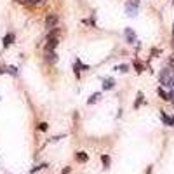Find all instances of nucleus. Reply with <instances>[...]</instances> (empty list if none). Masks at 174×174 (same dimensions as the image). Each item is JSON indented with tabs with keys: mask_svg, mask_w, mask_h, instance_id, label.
<instances>
[{
	"mask_svg": "<svg viewBox=\"0 0 174 174\" xmlns=\"http://www.w3.org/2000/svg\"><path fill=\"white\" fill-rule=\"evenodd\" d=\"M158 49H152V58H157V54H158Z\"/></svg>",
	"mask_w": 174,
	"mask_h": 174,
	"instance_id": "nucleus-24",
	"label": "nucleus"
},
{
	"mask_svg": "<svg viewBox=\"0 0 174 174\" xmlns=\"http://www.w3.org/2000/svg\"><path fill=\"white\" fill-rule=\"evenodd\" d=\"M40 2H47V0H40Z\"/></svg>",
	"mask_w": 174,
	"mask_h": 174,
	"instance_id": "nucleus-31",
	"label": "nucleus"
},
{
	"mask_svg": "<svg viewBox=\"0 0 174 174\" xmlns=\"http://www.w3.org/2000/svg\"><path fill=\"white\" fill-rule=\"evenodd\" d=\"M167 87H171V89L174 87V77L171 78V80H169V82H167Z\"/></svg>",
	"mask_w": 174,
	"mask_h": 174,
	"instance_id": "nucleus-25",
	"label": "nucleus"
},
{
	"mask_svg": "<svg viewBox=\"0 0 174 174\" xmlns=\"http://www.w3.org/2000/svg\"><path fill=\"white\" fill-rule=\"evenodd\" d=\"M7 73H10L12 77H16L18 75V68L16 66H7Z\"/></svg>",
	"mask_w": 174,
	"mask_h": 174,
	"instance_id": "nucleus-19",
	"label": "nucleus"
},
{
	"mask_svg": "<svg viewBox=\"0 0 174 174\" xmlns=\"http://www.w3.org/2000/svg\"><path fill=\"white\" fill-rule=\"evenodd\" d=\"M7 73V66H0V75H5Z\"/></svg>",
	"mask_w": 174,
	"mask_h": 174,
	"instance_id": "nucleus-23",
	"label": "nucleus"
},
{
	"mask_svg": "<svg viewBox=\"0 0 174 174\" xmlns=\"http://www.w3.org/2000/svg\"><path fill=\"white\" fill-rule=\"evenodd\" d=\"M58 44H59V39L58 37H52V39H45V45H44V51H56L58 49Z\"/></svg>",
	"mask_w": 174,
	"mask_h": 174,
	"instance_id": "nucleus-4",
	"label": "nucleus"
},
{
	"mask_svg": "<svg viewBox=\"0 0 174 174\" xmlns=\"http://www.w3.org/2000/svg\"><path fill=\"white\" fill-rule=\"evenodd\" d=\"M103 98V94L101 92H94V94H91V98L87 99V104H94V103H98L99 99Z\"/></svg>",
	"mask_w": 174,
	"mask_h": 174,
	"instance_id": "nucleus-10",
	"label": "nucleus"
},
{
	"mask_svg": "<svg viewBox=\"0 0 174 174\" xmlns=\"http://www.w3.org/2000/svg\"><path fill=\"white\" fill-rule=\"evenodd\" d=\"M138 10H139V0H127L125 2V14L129 18L138 16Z\"/></svg>",
	"mask_w": 174,
	"mask_h": 174,
	"instance_id": "nucleus-1",
	"label": "nucleus"
},
{
	"mask_svg": "<svg viewBox=\"0 0 174 174\" xmlns=\"http://www.w3.org/2000/svg\"><path fill=\"white\" fill-rule=\"evenodd\" d=\"M101 162H103V165H104V169L110 167V155H101Z\"/></svg>",
	"mask_w": 174,
	"mask_h": 174,
	"instance_id": "nucleus-14",
	"label": "nucleus"
},
{
	"mask_svg": "<svg viewBox=\"0 0 174 174\" xmlns=\"http://www.w3.org/2000/svg\"><path fill=\"white\" fill-rule=\"evenodd\" d=\"M173 35H174V24H173Z\"/></svg>",
	"mask_w": 174,
	"mask_h": 174,
	"instance_id": "nucleus-30",
	"label": "nucleus"
},
{
	"mask_svg": "<svg viewBox=\"0 0 174 174\" xmlns=\"http://www.w3.org/2000/svg\"><path fill=\"white\" fill-rule=\"evenodd\" d=\"M124 37H125V42L131 44V45L138 42V35H136V31H134L133 28H125V30H124Z\"/></svg>",
	"mask_w": 174,
	"mask_h": 174,
	"instance_id": "nucleus-5",
	"label": "nucleus"
},
{
	"mask_svg": "<svg viewBox=\"0 0 174 174\" xmlns=\"http://www.w3.org/2000/svg\"><path fill=\"white\" fill-rule=\"evenodd\" d=\"M157 92H158V96H160L164 101H171V98H169V92H165L162 87H158V89H157Z\"/></svg>",
	"mask_w": 174,
	"mask_h": 174,
	"instance_id": "nucleus-11",
	"label": "nucleus"
},
{
	"mask_svg": "<svg viewBox=\"0 0 174 174\" xmlns=\"http://www.w3.org/2000/svg\"><path fill=\"white\" fill-rule=\"evenodd\" d=\"M14 40H16V35H14V33H5V37L2 39V42H4V47L7 49V47H9V45H10V44H12Z\"/></svg>",
	"mask_w": 174,
	"mask_h": 174,
	"instance_id": "nucleus-7",
	"label": "nucleus"
},
{
	"mask_svg": "<svg viewBox=\"0 0 174 174\" xmlns=\"http://www.w3.org/2000/svg\"><path fill=\"white\" fill-rule=\"evenodd\" d=\"M173 77H174V70H173V68H171V66H169V68H164L162 72L158 73V82L167 87V82H169Z\"/></svg>",
	"mask_w": 174,
	"mask_h": 174,
	"instance_id": "nucleus-3",
	"label": "nucleus"
},
{
	"mask_svg": "<svg viewBox=\"0 0 174 174\" xmlns=\"http://www.w3.org/2000/svg\"><path fill=\"white\" fill-rule=\"evenodd\" d=\"M143 92H138V96H136V103H134V108H139V104L143 103Z\"/></svg>",
	"mask_w": 174,
	"mask_h": 174,
	"instance_id": "nucleus-13",
	"label": "nucleus"
},
{
	"mask_svg": "<svg viewBox=\"0 0 174 174\" xmlns=\"http://www.w3.org/2000/svg\"><path fill=\"white\" fill-rule=\"evenodd\" d=\"M75 160L80 162V164H84V162L89 160V155L85 153V152H77V153H75Z\"/></svg>",
	"mask_w": 174,
	"mask_h": 174,
	"instance_id": "nucleus-8",
	"label": "nucleus"
},
{
	"mask_svg": "<svg viewBox=\"0 0 174 174\" xmlns=\"http://www.w3.org/2000/svg\"><path fill=\"white\" fill-rule=\"evenodd\" d=\"M58 59H59V56H58L56 51H49V52H45V56H44V61L47 64H54V63H58Z\"/></svg>",
	"mask_w": 174,
	"mask_h": 174,
	"instance_id": "nucleus-6",
	"label": "nucleus"
},
{
	"mask_svg": "<svg viewBox=\"0 0 174 174\" xmlns=\"http://www.w3.org/2000/svg\"><path fill=\"white\" fill-rule=\"evenodd\" d=\"M171 47H173V51H174V37H173V40H171Z\"/></svg>",
	"mask_w": 174,
	"mask_h": 174,
	"instance_id": "nucleus-29",
	"label": "nucleus"
},
{
	"mask_svg": "<svg viewBox=\"0 0 174 174\" xmlns=\"http://www.w3.org/2000/svg\"><path fill=\"white\" fill-rule=\"evenodd\" d=\"M80 70H82V72H87V70H89V64H82V63H80Z\"/></svg>",
	"mask_w": 174,
	"mask_h": 174,
	"instance_id": "nucleus-22",
	"label": "nucleus"
},
{
	"mask_svg": "<svg viewBox=\"0 0 174 174\" xmlns=\"http://www.w3.org/2000/svg\"><path fill=\"white\" fill-rule=\"evenodd\" d=\"M45 167H47V164H39V165H35V167L31 169L30 173H31V174H33V173H39V171H42V169H45Z\"/></svg>",
	"mask_w": 174,
	"mask_h": 174,
	"instance_id": "nucleus-17",
	"label": "nucleus"
},
{
	"mask_svg": "<svg viewBox=\"0 0 174 174\" xmlns=\"http://www.w3.org/2000/svg\"><path fill=\"white\" fill-rule=\"evenodd\" d=\"M115 87V80L113 78H104L103 80V91H110Z\"/></svg>",
	"mask_w": 174,
	"mask_h": 174,
	"instance_id": "nucleus-9",
	"label": "nucleus"
},
{
	"mask_svg": "<svg viewBox=\"0 0 174 174\" xmlns=\"http://www.w3.org/2000/svg\"><path fill=\"white\" fill-rule=\"evenodd\" d=\"M39 129H40L42 133H45V131L49 129V125H47V122H40V124H39Z\"/></svg>",
	"mask_w": 174,
	"mask_h": 174,
	"instance_id": "nucleus-20",
	"label": "nucleus"
},
{
	"mask_svg": "<svg viewBox=\"0 0 174 174\" xmlns=\"http://www.w3.org/2000/svg\"><path fill=\"white\" fill-rule=\"evenodd\" d=\"M73 73H75V77H77V78H80V59H77V61H75Z\"/></svg>",
	"mask_w": 174,
	"mask_h": 174,
	"instance_id": "nucleus-12",
	"label": "nucleus"
},
{
	"mask_svg": "<svg viewBox=\"0 0 174 174\" xmlns=\"http://www.w3.org/2000/svg\"><path fill=\"white\" fill-rule=\"evenodd\" d=\"M115 70L125 73V72H129V64H118V66H115Z\"/></svg>",
	"mask_w": 174,
	"mask_h": 174,
	"instance_id": "nucleus-18",
	"label": "nucleus"
},
{
	"mask_svg": "<svg viewBox=\"0 0 174 174\" xmlns=\"http://www.w3.org/2000/svg\"><path fill=\"white\" fill-rule=\"evenodd\" d=\"M70 171H72V167H64V169L61 171V174H68Z\"/></svg>",
	"mask_w": 174,
	"mask_h": 174,
	"instance_id": "nucleus-26",
	"label": "nucleus"
},
{
	"mask_svg": "<svg viewBox=\"0 0 174 174\" xmlns=\"http://www.w3.org/2000/svg\"><path fill=\"white\" fill-rule=\"evenodd\" d=\"M160 117H162V122H164L165 125H169V127H171V117H167L164 112H160Z\"/></svg>",
	"mask_w": 174,
	"mask_h": 174,
	"instance_id": "nucleus-16",
	"label": "nucleus"
},
{
	"mask_svg": "<svg viewBox=\"0 0 174 174\" xmlns=\"http://www.w3.org/2000/svg\"><path fill=\"white\" fill-rule=\"evenodd\" d=\"M152 169H153V167H152V165H150V167H148V169H146V174H152Z\"/></svg>",
	"mask_w": 174,
	"mask_h": 174,
	"instance_id": "nucleus-27",
	"label": "nucleus"
},
{
	"mask_svg": "<svg viewBox=\"0 0 174 174\" xmlns=\"http://www.w3.org/2000/svg\"><path fill=\"white\" fill-rule=\"evenodd\" d=\"M58 23H59V16H58V14H54V12H49V14L45 16V19H44V24H45V28H47V30L58 28Z\"/></svg>",
	"mask_w": 174,
	"mask_h": 174,
	"instance_id": "nucleus-2",
	"label": "nucleus"
},
{
	"mask_svg": "<svg viewBox=\"0 0 174 174\" xmlns=\"http://www.w3.org/2000/svg\"><path fill=\"white\" fill-rule=\"evenodd\" d=\"M0 99H2V96H0Z\"/></svg>",
	"mask_w": 174,
	"mask_h": 174,
	"instance_id": "nucleus-33",
	"label": "nucleus"
},
{
	"mask_svg": "<svg viewBox=\"0 0 174 174\" xmlns=\"http://www.w3.org/2000/svg\"><path fill=\"white\" fill-rule=\"evenodd\" d=\"M173 5H174V0H173Z\"/></svg>",
	"mask_w": 174,
	"mask_h": 174,
	"instance_id": "nucleus-32",
	"label": "nucleus"
},
{
	"mask_svg": "<svg viewBox=\"0 0 174 174\" xmlns=\"http://www.w3.org/2000/svg\"><path fill=\"white\" fill-rule=\"evenodd\" d=\"M134 68H136V72H138V73L144 72V64H143V63H139V61H134Z\"/></svg>",
	"mask_w": 174,
	"mask_h": 174,
	"instance_id": "nucleus-15",
	"label": "nucleus"
},
{
	"mask_svg": "<svg viewBox=\"0 0 174 174\" xmlns=\"http://www.w3.org/2000/svg\"><path fill=\"white\" fill-rule=\"evenodd\" d=\"M16 2H18V4H26L28 0H16Z\"/></svg>",
	"mask_w": 174,
	"mask_h": 174,
	"instance_id": "nucleus-28",
	"label": "nucleus"
},
{
	"mask_svg": "<svg viewBox=\"0 0 174 174\" xmlns=\"http://www.w3.org/2000/svg\"><path fill=\"white\" fill-rule=\"evenodd\" d=\"M26 4H28V5H37V4H40V0H28Z\"/></svg>",
	"mask_w": 174,
	"mask_h": 174,
	"instance_id": "nucleus-21",
	"label": "nucleus"
}]
</instances>
